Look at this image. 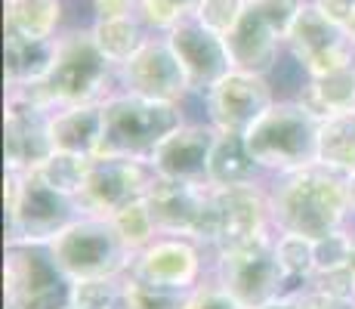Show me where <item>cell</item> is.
<instances>
[{
	"mask_svg": "<svg viewBox=\"0 0 355 309\" xmlns=\"http://www.w3.org/2000/svg\"><path fill=\"white\" fill-rule=\"evenodd\" d=\"M269 204L275 232H297L306 238H324L349 223V185L343 174L322 167H306L297 174L272 176Z\"/></svg>",
	"mask_w": 355,
	"mask_h": 309,
	"instance_id": "cell-1",
	"label": "cell"
},
{
	"mask_svg": "<svg viewBox=\"0 0 355 309\" xmlns=\"http://www.w3.org/2000/svg\"><path fill=\"white\" fill-rule=\"evenodd\" d=\"M6 90L31 96L50 112L84 102H105L112 93H118V68L99 53L90 25H68L56 37V59L50 74L40 84L6 87Z\"/></svg>",
	"mask_w": 355,
	"mask_h": 309,
	"instance_id": "cell-2",
	"label": "cell"
},
{
	"mask_svg": "<svg viewBox=\"0 0 355 309\" xmlns=\"http://www.w3.org/2000/svg\"><path fill=\"white\" fill-rule=\"evenodd\" d=\"M189 121L180 102H158L133 93H112L102 102V140L96 158H152L170 133Z\"/></svg>",
	"mask_w": 355,
	"mask_h": 309,
	"instance_id": "cell-3",
	"label": "cell"
},
{
	"mask_svg": "<svg viewBox=\"0 0 355 309\" xmlns=\"http://www.w3.org/2000/svg\"><path fill=\"white\" fill-rule=\"evenodd\" d=\"M318 127L322 121L300 99H278L254 127L244 133L254 161L266 180L318 164Z\"/></svg>",
	"mask_w": 355,
	"mask_h": 309,
	"instance_id": "cell-4",
	"label": "cell"
},
{
	"mask_svg": "<svg viewBox=\"0 0 355 309\" xmlns=\"http://www.w3.org/2000/svg\"><path fill=\"white\" fill-rule=\"evenodd\" d=\"M6 204V242L50 244L62 229L74 223L80 210L78 198L50 189L37 174H3Z\"/></svg>",
	"mask_w": 355,
	"mask_h": 309,
	"instance_id": "cell-5",
	"label": "cell"
},
{
	"mask_svg": "<svg viewBox=\"0 0 355 309\" xmlns=\"http://www.w3.org/2000/svg\"><path fill=\"white\" fill-rule=\"evenodd\" d=\"M210 278L220 281L244 309L291 294V281L275 253V229L210 253Z\"/></svg>",
	"mask_w": 355,
	"mask_h": 309,
	"instance_id": "cell-6",
	"label": "cell"
},
{
	"mask_svg": "<svg viewBox=\"0 0 355 309\" xmlns=\"http://www.w3.org/2000/svg\"><path fill=\"white\" fill-rule=\"evenodd\" d=\"M46 251L68 281L127 276L133 260L112 219L90 214H80L68 229L59 232Z\"/></svg>",
	"mask_w": 355,
	"mask_h": 309,
	"instance_id": "cell-7",
	"label": "cell"
},
{
	"mask_svg": "<svg viewBox=\"0 0 355 309\" xmlns=\"http://www.w3.org/2000/svg\"><path fill=\"white\" fill-rule=\"evenodd\" d=\"M3 309H71V281L53 263L46 244L6 242Z\"/></svg>",
	"mask_w": 355,
	"mask_h": 309,
	"instance_id": "cell-8",
	"label": "cell"
},
{
	"mask_svg": "<svg viewBox=\"0 0 355 309\" xmlns=\"http://www.w3.org/2000/svg\"><path fill=\"white\" fill-rule=\"evenodd\" d=\"M201 106V118L210 121L223 133H248L254 124L278 102V90L269 74L232 68L223 81H216L204 96H195Z\"/></svg>",
	"mask_w": 355,
	"mask_h": 309,
	"instance_id": "cell-9",
	"label": "cell"
},
{
	"mask_svg": "<svg viewBox=\"0 0 355 309\" xmlns=\"http://www.w3.org/2000/svg\"><path fill=\"white\" fill-rule=\"evenodd\" d=\"M127 276L146 281V285L192 294L210 276V251L198 244L195 238L158 235L148 247L133 253Z\"/></svg>",
	"mask_w": 355,
	"mask_h": 309,
	"instance_id": "cell-10",
	"label": "cell"
},
{
	"mask_svg": "<svg viewBox=\"0 0 355 309\" xmlns=\"http://www.w3.org/2000/svg\"><path fill=\"white\" fill-rule=\"evenodd\" d=\"M155 180H158V170L146 158H93L78 204L84 214L112 219L127 204L142 201L152 192Z\"/></svg>",
	"mask_w": 355,
	"mask_h": 309,
	"instance_id": "cell-11",
	"label": "cell"
},
{
	"mask_svg": "<svg viewBox=\"0 0 355 309\" xmlns=\"http://www.w3.org/2000/svg\"><path fill=\"white\" fill-rule=\"evenodd\" d=\"M284 50L306 68L309 81L322 78L327 72H337V68L355 65V44L349 31L334 19H327L312 3H306L303 12L297 16L288 40H284Z\"/></svg>",
	"mask_w": 355,
	"mask_h": 309,
	"instance_id": "cell-12",
	"label": "cell"
},
{
	"mask_svg": "<svg viewBox=\"0 0 355 309\" xmlns=\"http://www.w3.org/2000/svg\"><path fill=\"white\" fill-rule=\"evenodd\" d=\"M118 90L158 102H180V106H186L195 96L180 59L170 50L164 34H152L146 47L124 68H118Z\"/></svg>",
	"mask_w": 355,
	"mask_h": 309,
	"instance_id": "cell-13",
	"label": "cell"
},
{
	"mask_svg": "<svg viewBox=\"0 0 355 309\" xmlns=\"http://www.w3.org/2000/svg\"><path fill=\"white\" fill-rule=\"evenodd\" d=\"M50 108L19 90H6L3 106V164L12 174H31L53 155Z\"/></svg>",
	"mask_w": 355,
	"mask_h": 309,
	"instance_id": "cell-14",
	"label": "cell"
},
{
	"mask_svg": "<svg viewBox=\"0 0 355 309\" xmlns=\"http://www.w3.org/2000/svg\"><path fill=\"white\" fill-rule=\"evenodd\" d=\"M164 37H167L170 50L176 53V59H180L195 96H204L216 81H223L232 72V56H229L226 40L220 34L207 31L195 16L182 19Z\"/></svg>",
	"mask_w": 355,
	"mask_h": 309,
	"instance_id": "cell-15",
	"label": "cell"
},
{
	"mask_svg": "<svg viewBox=\"0 0 355 309\" xmlns=\"http://www.w3.org/2000/svg\"><path fill=\"white\" fill-rule=\"evenodd\" d=\"M223 40H226V47H229L232 68L272 74V68L278 65V59H282V53H284L288 31H284L257 0H250L248 10L238 19V25Z\"/></svg>",
	"mask_w": 355,
	"mask_h": 309,
	"instance_id": "cell-16",
	"label": "cell"
},
{
	"mask_svg": "<svg viewBox=\"0 0 355 309\" xmlns=\"http://www.w3.org/2000/svg\"><path fill=\"white\" fill-rule=\"evenodd\" d=\"M220 130L204 118H189L176 133H170L152 152V167L164 180L207 183V161Z\"/></svg>",
	"mask_w": 355,
	"mask_h": 309,
	"instance_id": "cell-17",
	"label": "cell"
},
{
	"mask_svg": "<svg viewBox=\"0 0 355 309\" xmlns=\"http://www.w3.org/2000/svg\"><path fill=\"white\" fill-rule=\"evenodd\" d=\"M207 183H182L158 176L152 192L146 195V204L161 235L195 238L198 219H201L204 201H207Z\"/></svg>",
	"mask_w": 355,
	"mask_h": 309,
	"instance_id": "cell-18",
	"label": "cell"
},
{
	"mask_svg": "<svg viewBox=\"0 0 355 309\" xmlns=\"http://www.w3.org/2000/svg\"><path fill=\"white\" fill-rule=\"evenodd\" d=\"M102 140V102L65 106L50 115V142L53 152H71L96 158Z\"/></svg>",
	"mask_w": 355,
	"mask_h": 309,
	"instance_id": "cell-19",
	"label": "cell"
},
{
	"mask_svg": "<svg viewBox=\"0 0 355 309\" xmlns=\"http://www.w3.org/2000/svg\"><path fill=\"white\" fill-rule=\"evenodd\" d=\"M207 183L216 189L266 183V174L250 155L244 133H223V130L216 133L214 152L207 161Z\"/></svg>",
	"mask_w": 355,
	"mask_h": 309,
	"instance_id": "cell-20",
	"label": "cell"
},
{
	"mask_svg": "<svg viewBox=\"0 0 355 309\" xmlns=\"http://www.w3.org/2000/svg\"><path fill=\"white\" fill-rule=\"evenodd\" d=\"M56 59V40H34L16 31H3V74L6 87L40 84Z\"/></svg>",
	"mask_w": 355,
	"mask_h": 309,
	"instance_id": "cell-21",
	"label": "cell"
},
{
	"mask_svg": "<svg viewBox=\"0 0 355 309\" xmlns=\"http://www.w3.org/2000/svg\"><path fill=\"white\" fill-rule=\"evenodd\" d=\"M68 25L65 0H6L3 6V31L34 40H56Z\"/></svg>",
	"mask_w": 355,
	"mask_h": 309,
	"instance_id": "cell-22",
	"label": "cell"
},
{
	"mask_svg": "<svg viewBox=\"0 0 355 309\" xmlns=\"http://www.w3.org/2000/svg\"><path fill=\"white\" fill-rule=\"evenodd\" d=\"M90 34L96 40L99 53L114 68H124L146 47V40L152 37V31L146 28V22L136 12H130V16H112V19H93Z\"/></svg>",
	"mask_w": 355,
	"mask_h": 309,
	"instance_id": "cell-23",
	"label": "cell"
},
{
	"mask_svg": "<svg viewBox=\"0 0 355 309\" xmlns=\"http://www.w3.org/2000/svg\"><path fill=\"white\" fill-rule=\"evenodd\" d=\"M318 121L331 118V115L355 112V65L327 72L322 78H312L297 96Z\"/></svg>",
	"mask_w": 355,
	"mask_h": 309,
	"instance_id": "cell-24",
	"label": "cell"
},
{
	"mask_svg": "<svg viewBox=\"0 0 355 309\" xmlns=\"http://www.w3.org/2000/svg\"><path fill=\"white\" fill-rule=\"evenodd\" d=\"M318 164L334 174H355V112L331 115L318 127Z\"/></svg>",
	"mask_w": 355,
	"mask_h": 309,
	"instance_id": "cell-25",
	"label": "cell"
},
{
	"mask_svg": "<svg viewBox=\"0 0 355 309\" xmlns=\"http://www.w3.org/2000/svg\"><path fill=\"white\" fill-rule=\"evenodd\" d=\"M275 253L291 281V291L309 287V278L315 276V238L297 232H275Z\"/></svg>",
	"mask_w": 355,
	"mask_h": 309,
	"instance_id": "cell-26",
	"label": "cell"
},
{
	"mask_svg": "<svg viewBox=\"0 0 355 309\" xmlns=\"http://www.w3.org/2000/svg\"><path fill=\"white\" fill-rule=\"evenodd\" d=\"M90 167H93V158L71 155V152H53L37 170H34V174L50 185V189L62 192V195H68V198H78L87 185Z\"/></svg>",
	"mask_w": 355,
	"mask_h": 309,
	"instance_id": "cell-27",
	"label": "cell"
},
{
	"mask_svg": "<svg viewBox=\"0 0 355 309\" xmlns=\"http://www.w3.org/2000/svg\"><path fill=\"white\" fill-rule=\"evenodd\" d=\"M127 276L71 281V309H124Z\"/></svg>",
	"mask_w": 355,
	"mask_h": 309,
	"instance_id": "cell-28",
	"label": "cell"
},
{
	"mask_svg": "<svg viewBox=\"0 0 355 309\" xmlns=\"http://www.w3.org/2000/svg\"><path fill=\"white\" fill-rule=\"evenodd\" d=\"M112 223H114V229H118L121 242L127 244L130 253H139L142 247H148L161 235L155 219H152V210H148V204H146V198L127 204L124 210H118V214L112 217Z\"/></svg>",
	"mask_w": 355,
	"mask_h": 309,
	"instance_id": "cell-29",
	"label": "cell"
},
{
	"mask_svg": "<svg viewBox=\"0 0 355 309\" xmlns=\"http://www.w3.org/2000/svg\"><path fill=\"white\" fill-rule=\"evenodd\" d=\"M198 0H139L136 3V16L146 22L152 34H167L173 25L189 19L195 12Z\"/></svg>",
	"mask_w": 355,
	"mask_h": 309,
	"instance_id": "cell-30",
	"label": "cell"
},
{
	"mask_svg": "<svg viewBox=\"0 0 355 309\" xmlns=\"http://www.w3.org/2000/svg\"><path fill=\"white\" fill-rule=\"evenodd\" d=\"M189 294L170 291V287L146 285L127 276L124 285V309H186Z\"/></svg>",
	"mask_w": 355,
	"mask_h": 309,
	"instance_id": "cell-31",
	"label": "cell"
},
{
	"mask_svg": "<svg viewBox=\"0 0 355 309\" xmlns=\"http://www.w3.org/2000/svg\"><path fill=\"white\" fill-rule=\"evenodd\" d=\"M244 10H248V3H244V0H198L192 16L207 31L226 37V34L238 25V19H241Z\"/></svg>",
	"mask_w": 355,
	"mask_h": 309,
	"instance_id": "cell-32",
	"label": "cell"
},
{
	"mask_svg": "<svg viewBox=\"0 0 355 309\" xmlns=\"http://www.w3.org/2000/svg\"><path fill=\"white\" fill-rule=\"evenodd\" d=\"M349 251H352L349 229H337L324 238H315V276L318 272L343 269V266L349 263Z\"/></svg>",
	"mask_w": 355,
	"mask_h": 309,
	"instance_id": "cell-33",
	"label": "cell"
},
{
	"mask_svg": "<svg viewBox=\"0 0 355 309\" xmlns=\"http://www.w3.org/2000/svg\"><path fill=\"white\" fill-rule=\"evenodd\" d=\"M186 309H244V306L238 303L235 297H232V294L220 285V281L207 276L192 294H189Z\"/></svg>",
	"mask_w": 355,
	"mask_h": 309,
	"instance_id": "cell-34",
	"label": "cell"
},
{
	"mask_svg": "<svg viewBox=\"0 0 355 309\" xmlns=\"http://www.w3.org/2000/svg\"><path fill=\"white\" fill-rule=\"evenodd\" d=\"M297 309H355V300H340V297H327L322 291L303 287L297 294Z\"/></svg>",
	"mask_w": 355,
	"mask_h": 309,
	"instance_id": "cell-35",
	"label": "cell"
},
{
	"mask_svg": "<svg viewBox=\"0 0 355 309\" xmlns=\"http://www.w3.org/2000/svg\"><path fill=\"white\" fill-rule=\"evenodd\" d=\"M139 0H90V22L93 19H112V16H130L136 12Z\"/></svg>",
	"mask_w": 355,
	"mask_h": 309,
	"instance_id": "cell-36",
	"label": "cell"
},
{
	"mask_svg": "<svg viewBox=\"0 0 355 309\" xmlns=\"http://www.w3.org/2000/svg\"><path fill=\"white\" fill-rule=\"evenodd\" d=\"M315 10H322L327 19H334L337 25H343L346 28V22L355 16V0H309Z\"/></svg>",
	"mask_w": 355,
	"mask_h": 309,
	"instance_id": "cell-37",
	"label": "cell"
},
{
	"mask_svg": "<svg viewBox=\"0 0 355 309\" xmlns=\"http://www.w3.org/2000/svg\"><path fill=\"white\" fill-rule=\"evenodd\" d=\"M297 294H300V291L282 294V297L269 300V303H263V306H257V309H297Z\"/></svg>",
	"mask_w": 355,
	"mask_h": 309,
	"instance_id": "cell-38",
	"label": "cell"
},
{
	"mask_svg": "<svg viewBox=\"0 0 355 309\" xmlns=\"http://www.w3.org/2000/svg\"><path fill=\"white\" fill-rule=\"evenodd\" d=\"M346 185H349V210H352L349 223H346V226H352V229H355V174L346 176Z\"/></svg>",
	"mask_w": 355,
	"mask_h": 309,
	"instance_id": "cell-39",
	"label": "cell"
},
{
	"mask_svg": "<svg viewBox=\"0 0 355 309\" xmlns=\"http://www.w3.org/2000/svg\"><path fill=\"white\" fill-rule=\"evenodd\" d=\"M346 229L352 232V251H349V263H346V269H349V276L355 281V229H352V226H346Z\"/></svg>",
	"mask_w": 355,
	"mask_h": 309,
	"instance_id": "cell-40",
	"label": "cell"
},
{
	"mask_svg": "<svg viewBox=\"0 0 355 309\" xmlns=\"http://www.w3.org/2000/svg\"><path fill=\"white\" fill-rule=\"evenodd\" d=\"M346 31H349V37H352V44H355V16L346 22Z\"/></svg>",
	"mask_w": 355,
	"mask_h": 309,
	"instance_id": "cell-41",
	"label": "cell"
},
{
	"mask_svg": "<svg viewBox=\"0 0 355 309\" xmlns=\"http://www.w3.org/2000/svg\"><path fill=\"white\" fill-rule=\"evenodd\" d=\"M244 3H250V0H244Z\"/></svg>",
	"mask_w": 355,
	"mask_h": 309,
	"instance_id": "cell-42",
	"label": "cell"
},
{
	"mask_svg": "<svg viewBox=\"0 0 355 309\" xmlns=\"http://www.w3.org/2000/svg\"><path fill=\"white\" fill-rule=\"evenodd\" d=\"M87 3H90V0H87Z\"/></svg>",
	"mask_w": 355,
	"mask_h": 309,
	"instance_id": "cell-43",
	"label": "cell"
}]
</instances>
